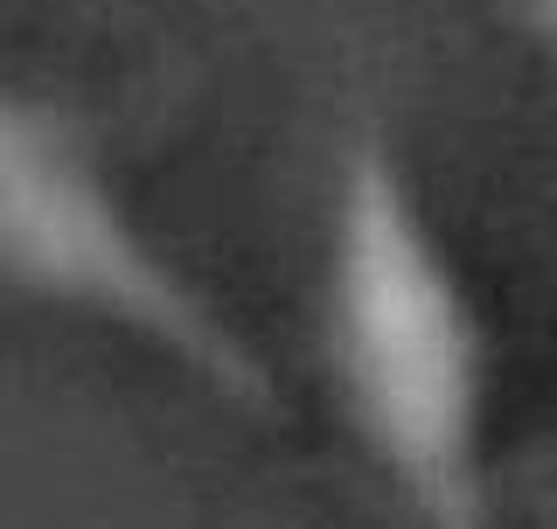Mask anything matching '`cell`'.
Returning a JSON list of instances; mask_svg holds the SVG:
<instances>
[{"mask_svg":"<svg viewBox=\"0 0 557 529\" xmlns=\"http://www.w3.org/2000/svg\"><path fill=\"white\" fill-rule=\"evenodd\" d=\"M327 356L370 453L425 529H487V342L376 126L348 139L327 244Z\"/></svg>","mask_w":557,"mask_h":529,"instance_id":"1","label":"cell"},{"mask_svg":"<svg viewBox=\"0 0 557 529\" xmlns=\"http://www.w3.org/2000/svg\"><path fill=\"white\" fill-rule=\"evenodd\" d=\"M0 279L147 334L251 418L286 411L244 334L139 237L84 126L22 91H0Z\"/></svg>","mask_w":557,"mask_h":529,"instance_id":"2","label":"cell"},{"mask_svg":"<svg viewBox=\"0 0 557 529\" xmlns=\"http://www.w3.org/2000/svg\"><path fill=\"white\" fill-rule=\"evenodd\" d=\"M522 22H530V35L557 57V0H522Z\"/></svg>","mask_w":557,"mask_h":529,"instance_id":"3","label":"cell"}]
</instances>
